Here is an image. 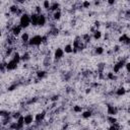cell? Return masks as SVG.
Listing matches in <instances>:
<instances>
[{
	"mask_svg": "<svg viewBox=\"0 0 130 130\" xmlns=\"http://www.w3.org/2000/svg\"><path fill=\"white\" fill-rule=\"evenodd\" d=\"M43 44H44V36L35 35V36H32V37L29 38V41H28L27 46L30 47V48H39Z\"/></svg>",
	"mask_w": 130,
	"mask_h": 130,
	"instance_id": "obj_1",
	"label": "cell"
},
{
	"mask_svg": "<svg viewBox=\"0 0 130 130\" xmlns=\"http://www.w3.org/2000/svg\"><path fill=\"white\" fill-rule=\"evenodd\" d=\"M18 24L22 29H25L30 26V14L27 12H23L18 19Z\"/></svg>",
	"mask_w": 130,
	"mask_h": 130,
	"instance_id": "obj_2",
	"label": "cell"
},
{
	"mask_svg": "<svg viewBox=\"0 0 130 130\" xmlns=\"http://www.w3.org/2000/svg\"><path fill=\"white\" fill-rule=\"evenodd\" d=\"M127 61L126 60H124V59H122V60H119L118 62H116L115 64H114V66H113V68H112V72L114 73V74H118L121 70H123L124 69V66H125V63H126Z\"/></svg>",
	"mask_w": 130,
	"mask_h": 130,
	"instance_id": "obj_3",
	"label": "cell"
},
{
	"mask_svg": "<svg viewBox=\"0 0 130 130\" xmlns=\"http://www.w3.org/2000/svg\"><path fill=\"white\" fill-rule=\"evenodd\" d=\"M18 64H19V63H17L16 61L12 60L11 58H9V60H8L7 62H5V69H6L7 71H12V70H14V69L17 68Z\"/></svg>",
	"mask_w": 130,
	"mask_h": 130,
	"instance_id": "obj_4",
	"label": "cell"
},
{
	"mask_svg": "<svg viewBox=\"0 0 130 130\" xmlns=\"http://www.w3.org/2000/svg\"><path fill=\"white\" fill-rule=\"evenodd\" d=\"M19 38V43L23 46V45H25V46H27V44H28V41H29V34L27 32V31H22L21 32V35L18 37Z\"/></svg>",
	"mask_w": 130,
	"mask_h": 130,
	"instance_id": "obj_5",
	"label": "cell"
},
{
	"mask_svg": "<svg viewBox=\"0 0 130 130\" xmlns=\"http://www.w3.org/2000/svg\"><path fill=\"white\" fill-rule=\"evenodd\" d=\"M23 122H24V126H29L35 122V116L31 114H26L23 116Z\"/></svg>",
	"mask_w": 130,
	"mask_h": 130,
	"instance_id": "obj_6",
	"label": "cell"
},
{
	"mask_svg": "<svg viewBox=\"0 0 130 130\" xmlns=\"http://www.w3.org/2000/svg\"><path fill=\"white\" fill-rule=\"evenodd\" d=\"M53 57L55 60H60L64 57V51L62 48H56L55 51H54V54H53Z\"/></svg>",
	"mask_w": 130,
	"mask_h": 130,
	"instance_id": "obj_7",
	"label": "cell"
},
{
	"mask_svg": "<svg viewBox=\"0 0 130 130\" xmlns=\"http://www.w3.org/2000/svg\"><path fill=\"white\" fill-rule=\"evenodd\" d=\"M118 41H119L120 43H122V45H126V46H128L129 43H130V38H129V36H128L127 32H124V34H122V35L119 37Z\"/></svg>",
	"mask_w": 130,
	"mask_h": 130,
	"instance_id": "obj_8",
	"label": "cell"
},
{
	"mask_svg": "<svg viewBox=\"0 0 130 130\" xmlns=\"http://www.w3.org/2000/svg\"><path fill=\"white\" fill-rule=\"evenodd\" d=\"M119 110L116 106H112V105H109L107 106V114L109 116H116L118 114Z\"/></svg>",
	"mask_w": 130,
	"mask_h": 130,
	"instance_id": "obj_9",
	"label": "cell"
},
{
	"mask_svg": "<svg viewBox=\"0 0 130 130\" xmlns=\"http://www.w3.org/2000/svg\"><path fill=\"white\" fill-rule=\"evenodd\" d=\"M46 115H47V114H46L45 111H42V112L36 114V116H35V122H37V123L43 122V121L45 120V118H46Z\"/></svg>",
	"mask_w": 130,
	"mask_h": 130,
	"instance_id": "obj_10",
	"label": "cell"
},
{
	"mask_svg": "<svg viewBox=\"0 0 130 130\" xmlns=\"http://www.w3.org/2000/svg\"><path fill=\"white\" fill-rule=\"evenodd\" d=\"M61 17H62V12H61L60 9L51 13V18H52L54 21H59V20L61 19Z\"/></svg>",
	"mask_w": 130,
	"mask_h": 130,
	"instance_id": "obj_11",
	"label": "cell"
},
{
	"mask_svg": "<svg viewBox=\"0 0 130 130\" xmlns=\"http://www.w3.org/2000/svg\"><path fill=\"white\" fill-rule=\"evenodd\" d=\"M30 60V54L28 51H24L22 54H20V61L22 62H27Z\"/></svg>",
	"mask_w": 130,
	"mask_h": 130,
	"instance_id": "obj_12",
	"label": "cell"
},
{
	"mask_svg": "<svg viewBox=\"0 0 130 130\" xmlns=\"http://www.w3.org/2000/svg\"><path fill=\"white\" fill-rule=\"evenodd\" d=\"M126 92H127V88L125 87V86H119L117 89H116V94L118 95V96H123V95H125L126 94Z\"/></svg>",
	"mask_w": 130,
	"mask_h": 130,
	"instance_id": "obj_13",
	"label": "cell"
},
{
	"mask_svg": "<svg viewBox=\"0 0 130 130\" xmlns=\"http://www.w3.org/2000/svg\"><path fill=\"white\" fill-rule=\"evenodd\" d=\"M64 51V54H71L73 53V46L72 44H66L64 46V48H62Z\"/></svg>",
	"mask_w": 130,
	"mask_h": 130,
	"instance_id": "obj_14",
	"label": "cell"
},
{
	"mask_svg": "<svg viewBox=\"0 0 130 130\" xmlns=\"http://www.w3.org/2000/svg\"><path fill=\"white\" fill-rule=\"evenodd\" d=\"M94 41H99V40H101L102 39V31L100 30V29H95V30H93V32H92V37H91Z\"/></svg>",
	"mask_w": 130,
	"mask_h": 130,
	"instance_id": "obj_15",
	"label": "cell"
},
{
	"mask_svg": "<svg viewBox=\"0 0 130 130\" xmlns=\"http://www.w3.org/2000/svg\"><path fill=\"white\" fill-rule=\"evenodd\" d=\"M91 116H92V112L89 111V110H86V111H82L81 112V117L83 119H89Z\"/></svg>",
	"mask_w": 130,
	"mask_h": 130,
	"instance_id": "obj_16",
	"label": "cell"
},
{
	"mask_svg": "<svg viewBox=\"0 0 130 130\" xmlns=\"http://www.w3.org/2000/svg\"><path fill=\"white\" fill-rule=\"evenodd\" d=\"M104 52H105V49H104L102 46H98V47L94 48V53H95L96 55H103Z\"/></svg>",
	"mask_w": 130,
	"mask_h": 130,
	"instance_id": "obj_17",
	"label": "cell"
},
{
	"mask_svg": "<svg viewBox=\"0 0 130 130\" xmlns=\"http://www.w3.org/2000/svg\"><path fill=\"white\" fill-rule=\"evenodd\" d=\"M50 6H51V2L50 1H43L42 2V5H41L42 8H44L45 10H48V11L50 9Z\"/></svg>",
	"mask_w": 130,
	"mask_h": 130,
	"instance_id": "obj_18",
	"label": "cell"
},
{
	"mask_svg": "<svg viewBox=\"0 0 130 130\" xmlns=\"http://www.w3.org/2000/svg\"><path fill=\"white\" fill-rule=\"evenodd\" d=\"M46 75H47V72H46L45 70H38V71H37V77H38L39 79L44 78Z\"/></svg>",
	"mask_w": 130,
	"mask_h": 130,
	"instance_id": "obj_19",
	"label": "cell"
},
{
	"mask_svg": "<svg viewBox=\"0 0 130 130\" xmlns=\"http://www.w3.org/2000/svg\"><path fill=\"white\" fill-rule=\"evenodd\" d=\"M107 120L109 121V123H110L111 125L118 123V120H117V118H116V117H114V116H109V117L107 118Z\"/></svg>",
	"mask_w": 130,
	"mask_h": 130,
	"instance_id": "obj_20",
	"label": "cell"
},
{
	"mask_svg": "<svg viewBox=\"0 0 130 130\" xmlns=\"http://www.w3.org/2000/svg\"><path fill=\"white\" fill-rule=\"evenodd\" d=\"M109 130H120V125H119L118 123L113 124V125H110Z\"/></svg>",
	"mask_w": 130,
	"mask_h": 130,
	"instance_id": "obj_21",
	"label": "cell"
},
{
	"mask_svg": "<svg viewBox=\"0 0 130 130\" xmlns=\"http://www.w3.org/2000/svg\"><path fill=\"white\" fill-rule=\"evenodd\" d=\"M73 112H75V113H81L82 112V107L81 106H74L73 107Z\"/></svg>",
	"mask_w": 130,
	"mask_h": 130,
	"instance_id": "obj_22",
	"label": "cell"
},
{
	"mask_svg": "<svg viewBox=\"0 0 130 130\" xmlns=\"http://www.w3.org/2000/svg\"><path fill=\"white\" fill-rule=\"evenodd\" d=\"M81 6H82L83 8H89L90 2H89V1H83V2L81 3Z\"/></svg>",
	"mask_w": 130,
	"mask_h": 130,
	"instance_id": "obj_23",
	"label": "cell"
},
{
	"mask_svg": "<svg viewBox=\"0 0 130 130\" xmlns=\"http://www.w3.org/2000/svg\"><path fill=\"white\" fill-rule=\"evenodd\" d=\"M116 2H115V0H109L108 1V4H110V5H114Z\"/></svg>",
	"mask_w": 130,
	"mask_h": 130,
	"instance_id": "obj_24",
	"label": "cell"
},
{
	"mask_svg": "<svg viewBox=\"0 0 130 130\" xmlns=\"http://www.w3.org/2000/svg\"><path fill=\"white\" fill-rule=\"evenodd\" d=\"M1 66H2V61L0 60V67H1Z\"/></svg>",
	"mask_w": 130,
	"mask_h": 130,
	"instance_id": "obj_25",
	"label": "cell"
},
{
	"mask_svg": "<svg viewBox=\"0 0 130 130\" xmlns=\"http://www.w3.org/2000/svg\"><path fill=\"white\" fill-rule=\"evenodd\" d=\"M1 37H2V31L0 30V38H1Z\"/></svg>",
	"mask_w": 130,
	"mask_h": 130,
	"instance_id": "obj_26",
	"label": "cell"
}]
</instances>
